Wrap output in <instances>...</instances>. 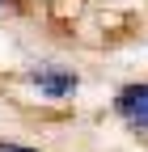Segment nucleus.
Listing matches in <instances>:
<instances>
[{
    "label": "nucleus",
    "mask_w": 148,
    "mask_h": 152,
    "mask_svg": "<svg viewBox=\"0 0 148 152\" xmlns=\"http://www.w3.org/2000/svg\"><path fill=\"white\" fill-rule=\"evenodd\" d=\"M114 114L136 127V131H148V80H136V85H123L119 97H114Z\"/></svg>",
    "instance_id": "obj_1"
},
{
    "label": "nucleus",
    "mask_w": 148,
    "mask_h": 152,
    "mask_svg": "<svg viewBox=\"0 0 148 152\" xmlns=\"http://www.w3.org/2000/svg\"><path fill=\"white\" fill-rule=\"evenodd\" d=\"M30 85L42 93L47 102H64L76 93V72H64V68H38V72H30Z\"/></svg>",
    "instance_id": "obj_2"
},
{
    "label": "nucleus",
    "mask_w": 148,
    "mask_h": 152,
    "mask_svg": "<svg viewBox=\"0 0 148 152\" xmlns=\"http://www.w3.org/2000/svg\"><path fill=\"white\" fill-rule=\"evenodd\" d=\"M0 9H4V0H0Z\"/></svg>",
    "instance_id": "obj_3"
}]
</instances>
